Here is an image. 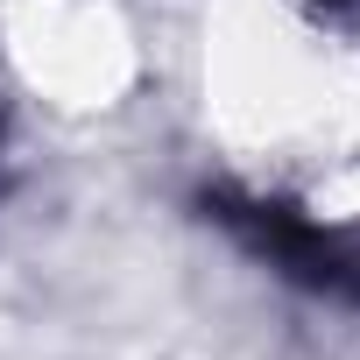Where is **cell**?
<instances>
[{
    "label": "cell",
    "instance_id": "6da1fadb",
    "mask_svg": "<svg viewBox=\"0 0 360 360\" xmlns=\"http://www.w3.org/2000/svg\"><path fill=\"white\" fill-rule=\"evenodd\" d=\"M339 297H353V304H360V255H353V269H346V283H339Z\"/></svg>",
    "mask_w": 360,
    "mask_h": 360
},
{
    "label": "cell",
    "instance_id": "7a4b0ae2",
    "mask_svg": "<svg viewBox=\"0 0 360 360\" xmlns=\"http://www.w3.org/2000/svg\"><path fill=\"white\" fill-rule=\"evenodd\" d=\"M318 8H360V0H318Z\"/></svg>",
    "mask_w": 360,
    "mask_h": 360
}]
</instances>
